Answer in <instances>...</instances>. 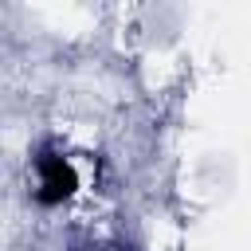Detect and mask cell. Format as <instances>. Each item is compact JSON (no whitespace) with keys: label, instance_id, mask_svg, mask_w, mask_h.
<instances>
[{"label":"cell","instance_id":"cell-1","mask_svg":"<svg viewBox=\"0 0 251 251\" xmlns=\"http://www.w3.org/2000/svg\"><path fill=\"white\" fill-rule=\"evenodd\" d=\"M71 188H75V173L63 165V157H47V161L39 165V200H43V204H55V200H63Z\"/></svg>","mask_w":251,"mask_h":251}]
</instances>
